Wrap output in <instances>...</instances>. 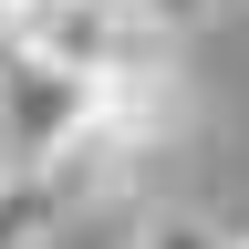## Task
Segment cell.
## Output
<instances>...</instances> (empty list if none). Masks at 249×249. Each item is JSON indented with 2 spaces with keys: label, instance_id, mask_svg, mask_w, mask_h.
Returning a JSON list of instances; mask_svg holds the SVG:
<instances>
[{
  "label": "cell",
  "instance_id": "cell-1",
  "mask_svg": "<svg viewBox=\"0 0 249 249\" xmlns=\"http://www.w3.org/2000/svg\"><path fill=\"white\" fill-rule=\"evenodd\" d=\"M177 135H187V83H177V62H135V73L83 83V114H73V135L42 156V177H52L62 208H83V197H135L145 166H156Z\"/></svg>",
  "mask_w": 249,
  "mask_h": 249
},
{
  "label": "cell",
  "instance_id": "cell-2",
  "mask_svg": "<svg viewBox=\"0 0 249 249\" xmlns=\"http://www.w3.org/2000/svg\"><path fill=\"white\" fill-rule=\"evenodd\" d=\"M21 62H52V73H73V83H104V73H135V62H177V31L145 21L135 0H42Z\"/></svg>",
  "mask_w": 249,
  "mask_h": 249
},
{
  "label": "cell",
  "instance_id": "cell-3",
  "mask_svg": "<svg viewBox=\"0 0 249 249\" xmlns=\"http://www.w3.org/2000/svg\"><path fill=\"white\" fill-rule=\"evenodd\" d=\"M52 229H62L52 177L42 166H11V177H0V249H52Z\"/></svg>",
  "mask_w": 249,
  "mask_h": 249
},
{
  "label": "cell",
  "instance_id": "cell-4",
  "mask_svg": "<svg viewBox=\"0 0 249 249\" xmlns=\"http://www.w3.org/2000/svg\"><path fill=\"white\" fill-rule=\"evenodd\" d=\"M124 249H229V218H208V208H145Z\"/></svg>",
  "mask_w": 249,
  "mask_h": 249
},
{
  "label": "cell",
  "instance_id": "cell-5",
  "mask_svg": "<svg viewBox=\"0 0 249 249\" xmlns=\"http://www.w3.org/2000/svg\"><path fill=\"white\" fill-rule=\"evenodd\" d=\"M135 11H145V21H166V31H197L218 0H135Z\"/></svg>",
  "mask_w": 249,
  "mask_h": 249
},
{
  "label": "cell",
  "instance_id": "cell-6",
  "mask_svg": "<svg viewBox=\"0 0 249 249\" xmlns=\"http://www.w3.org/2000/svg\"><path fill=\"white\" fill-rule=\"evenodd\" d=\"M21 166V145H11V93H0V177Z\"/></svg>",
  "mask_w": 249,
  "mask_h": 249
},
{
  "label": "cell",
  "instance_id": "cell-7",
  "mask_svg": "<svg viewBox=\"0 0 249 249\" xmlns=\"http://www.w3.org/2000/svg\"><path fill=\"white\" fill-rule=\"evenodd\" d=\"M229 249H249V208H239V218H229Z\"/></svg>",
  "mask_w": 249,
  "mask_h": 249
}]
</instances>
